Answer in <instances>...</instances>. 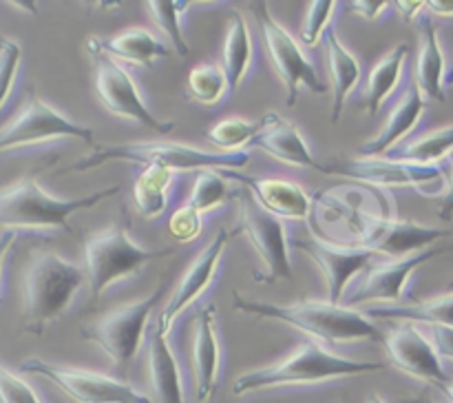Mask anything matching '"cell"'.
<instances>
[{
	"label": "cell",
	"instance_id": "obj_1",
	"mask_svg": "<svg viewBox=\"0 0 453 403\" xmlns=\"http://www.w3.org/2000/svg\"><path fill=\"white\" fill-rule=\"evenodd\" d=\"M234 308L243 310L248 314H259V317L277 319V322L290 323L326 344H339V341H357L372 339L385 341V335L365 317L345 304H332V301H314L303 299L296 304H268V301L243 299L234 291L233 299Z\"/></svg>",
	"mask_w": 453,
	"mask_h": 403
},
{
	"label": "cell",
	"instance_id": "obj_2",
	"mask_svg": "<svg viewBox=\"0 0 453 403\" xmlns=\"http://www.w3.org/2000/svg\"><path fill=\"white\" fill-rule=\"evenodd\" d=\"M87 282V270L71 264L58 252H35L25 270V326L27 335H44L56 319L69 310Z\"/></svg>",
	"mask_w": 453,
	"mask_h": 403
},
{
	"label": "cell",
	"instance_id": "obj_3",
	"mask_svg": "<svg viewBox=\"0 0 453 403\" xmlns=\"http://www.w3.org/2000/svg\"><path fill=\"white\" fill-rule=\"evenodd\" d=\"M379 370H385V363L357 361V359L341 357V354L332 353L319 341H308L283 361L239 376L233 385V394L243 397L248 392L279 388V385L321 384V381L367 375V372Z\"/></svg>",
	"mask_w": 453,
	"mask_h": 403
},
{
	"label": "cell",
	"instance_id": "obj_4",
	"mask_svg": "<svg viewBox=\"0 0 453 403\" xmlns=\"http://www.w3.org/2000/svg\"><path fill=\"white\" fill-rule=\"evenodd\" d=\"M118 193L119 186H106L87 198L62 199L47 193L34 175H27L9 189H0V226L7 230L60 229L71 233V215L84 208H93Z\"/></svg>",
	"mask_w": 453,
	"mask_h": 403
},
{
	"label": "cell",
	"instance_id": "obj_5",
	"mask_svg": "<svg viewBox=\"0 0 453 403\" xmlns=\"http://www.w3.org/2000/svg\"><path fill=\"white\" fill-rule=\"evenodd\" d=\"M135 162L144 167H159L168 171H239L250 162L248 151H203L188 144H175V142H135V144H115L97 146L91 151L88 158L78 159L73 171H87L104 162Z\"/></svg>",
	"mask_w": 453,
	"mask_h": 403
},
{
	"label": "cell",
	"instance_id": "obj_6",
	"mask_svg": "<svg viewBox=\"0 0 453 403\" xmlns=\"http://www.w3.org/2000/svg\"><path fill=\"white\" fill-rule=\"evenodd\" d=\"M173 252L175 248L149 251V248L137 246L131 237V221L124 211L119 221H115L111 229L91 235L84 244L87 279L93 297L97 299L111 283L133 277L146 264L159 260V257L173 255Z\"/></svg>",
	"mask_w": 453,
	"mask_h": 403
},
{
	"label": "cell",
	"instance_id": "obj_7",
	"mask_svg": "<svg viewBox=\"0 0 453 403\" xmlns=\"http://www.w3.org/2000/svg\"><path fill=\"white\" fill-rule=\"evenodd\" d=\"M159 292H162V288L150 292L144 299L119 306V308L97 317L96 322L84 323L82 330H80L82 339L93 341L109 354L119 379L127 376L128 368H131L133 359L140 350L142 337L149 328V319L157 306Z\"/></svg>",
	"mask_w": 453,
	"mask_h": 403
},
{
	"label": "cell",
	"instance_id": "obj_8",
	"mask_svg": "<svg viewBox=\"0 0 453 403\" xmlns=\"http://www.w3.org/2000/svg\"><path fill=\"white\" fill-rule=\"evenodd\" d=\"M237 204L239 221H242L239 233L242 230L246 233L248 242L252 244L264 264V270H255V282L274 283L279 279L292 282V264L290 255H288L290 239H288V230L281 217L261 208L250 190L243 186L237 189Z\"/></svg>",
	"mask_w": 453,
	"mask_h": 403
},
{
	"label": "cell",
	"instance_id": "obj_9",
	"mask_svg": "<svg viewBox=\"0 0 453 403\" xmlns=\"http://www.w3.org/2000/svg\"><path fill=\"white\" fill-rule=\"evenodd\" d=\"M62 137L87 142L91 149H97L91 128L82 127V124L66 118L65 113L53 109L49 102H44L42 97L31 89L20 113H18L7 127L0 128V153H3V151L20 149V146L38 144V142L62 140Z\"/></svg>",
	"mask_w": 453,
	"mask_h": 403
},
{
	"label": "cell",
	"instance_id": "obj_10",
	"mask_svg": "<svg viewBox=\"0 0 453 403\" xmlns=\"http://www.w3.org/2000/svg\"><path fill=\"white\" fill-rule=\"evenodd\" d=\"M20 372L44 376L78 403H153L127 379L104 376L82 368H65L42 359H27L20 363Z\"/></svg>",
	"mask_w": 453,
	"mask_h": 403
},
{
	"label": "cell",
	"instance_id": "obj_11",
	"mask_svg": "<svg viewBox=\"0 0 453 403\" xmlns=\"http://www.w3.org/2000/svg\"><path fill=\"white\" fill-rule=\"evenodd\" d=\"M252 13H255L257 25H259L261 35H264L265 49H268L270 58H273L274 66H277L279 75H281L283 84H286V105H296L301 87L310 89V91L319 93V96L326 93V82L319 80L317 69H314L312 62L305 58V53L301 51L299 43L292 38L290 31L274 20L273 13H270L268 9V3H255L252 4Z\"/></svg>",
	"mask_w": 453,
	"mask_h": 403
},
{
	"label": "cell",
	"instance_id": "obj_12",
	"mask_svg": "<svg viewBox=\"0 0 453 403\" xmlns=\"http://www.w3.org/2000/svg\"><path fill=\"white\" fill-rule=\"evenodd\" d=\"M96 62V91L106 111L118 118H127L140 127L155 131L157 136H166L175 128V122H164L146 106L140 89L133 82L131 74L119 65L115 58L106 53H91Z\"/></svg>",
	"mask_w": 453,
	"mask_h": 403
},
{
	"label": "cell",
	"instance_id": "obj_13",
	"mask_svg": "<svg viewBox=\"0 0 453 403\" xmlns=\"http://www.w3.org/2000/svg\"><path fill=\"white\" fill-rule=\"evenodd\" d=\"M451 230L416 224L398 217L361 215L358 220V244L374 255H388L394 260L427 251L438 239L449 237Z\"/></svg>",
	"mask_w": 453,
	"mask_h": 403
},
{
	"label": "cell",
	"instance_id": "obj_14",
	"mask_svg": "<svg viewBox=\"0 0 453 403\" xmlns=\"http://www.w3.org/2000/svg\"><path fill=\"white\" fill-rule=\"evenodd\" d=\"M449 251H453V244H449V246L427 248V251H420L410 257H401V260H392L388 264L370 266L361 277V282L348 295L345 306L352 308V306L367 304V301H401L403 292H405V283L411 277V273L418 266L434 260V257L445 255Z\"/></svg>",
	"mask_w": 453,
	"mask_h": 403
},
{
	"label": "cell",
	"instance_id": "obj_15",
	"mask_svg": "<svg viewBox=\"0 0 453 403\" xmlns=\"http://www.w3.org/2000/svg\"><path fill=\"white\" fill-rule=\"evenodd\" d=\"M385 348L398 370L407 372L416 379L429 381L438 388L449 384V375L442 368V357L438 354L436 345L414 323H401V326L392 328L385 335Z\"/></svg>",
	"mask_w": 453,
	"mask_h": 403
},
{
	"label": "cell",
	"instance_id": "obj_16",
	"mask_svg": "<svg viewBox=\"0 0 453 403\" xmlns=\"http://www.w3.org/2000/svg\"><path fill=\"white\" fill-rule=\"evenodd\" d=\"M292 248L305 252L312 257L323 270V277L327 283V301L341 304L343 292L352 279H357L363 270L372 266L374 252L367 248H349V246H334L323 239H292Z\"/></svg>",
	"mask_w": 453,
	"mask_h": 403
},
{
	"label": "cell",
	"instance_id": "obj_17",
	"mask_svg": "<svg viewBox=\"0 0 453 403\" xmlns=\"http://www.w3.org/2000/svg\"><path fill=\"white\" fill-rule=\"evenodd\" d=\"M234 235H239V229L230 230V233L221 229L219 233L215 235V239H212V242L208 244L197 257H195L193 264L188 266V270H186L184 277H181L180 286H177V291L173 292L171 301L164 306V310L157 317V326L162 328L166 335L171 332L177 314H180L181 310L188 308L193 301H197L199 295L206 292V288L211 286L212 279H215L217 275V268H219V261H221V255H224L226 244H228Z\"/></svg>",
	"mask_w": 453,
	"mask_h": 403
},
{
	"label": "cell",
	"instance_id": "obj_18",
	"mask_svg": "<svg viewBox=\"0 0 453 403\" xmlns=\"http://www.w3.org/2000/svg\"><path fill=\"white\" fill-rule=\"evenodd\" d=\"M332 173L345 175L349 180L365 182V184L383 186V189L420 186L442 177V168L438 164L401 162L394 158H357L339 164V167H332Z\"/></svg>",
	"mask_w": 453,
	"mask_h": 403
},
{
	"label": "cell",
	"instance_id": "obj_19",
	"mask_svg": "<svg viewBox=\"0 0 453 403\" xmlns=\"http://www.w3.org/2000/svg\"><path fill=\"white\" fill-rule=\"evenodd\" d=\"M228 180L239 182L243 189L252 193V198L259 202L273 215L281 220H305L310 215L312 199L301 189L299 184L281 177H250L242 171H221Z\"/></svg>",
	"mask_w": 453,
	"mask_h": 403
},
{
	"label": "cell",
	"instance_id": "obj_20",
	"mask_svg": "<svg viewBox=\"0 0 453 403\" xmlns=\"http://www.w3.org/2000/svg\"><path fill=\"white\" fill-rule=\"evenodd\" d=\"M261 124H264L261 133L255 137V142L250 146H259L265 153L273 155L274 159H279L283 164H290V167L314 168V171L332 175V168H326L321 162H317V158L310 151L308 142H305L303 133L290 120L281 118L279 113L270 111L261 120Z\"/></svg>",
	"mask_w": 453,
	"mask_h": 403
},
{
	"label": "cell",
	"instance_id": "obj_21",
	"mask_svg": "<svg viewBox=\"0 0 453 403\" xmlns=\"http://www.w3.org/2000/svg\"><path fill=\"white\" fill-rule=\"evenodd\" d=\"M425 109H427V102H425V96L420 93L418 84L414 80V82H410L407 91L403 93L398 105L394 106V111L389 113V120L380 128L379 136L374 140L365 142L358 149V155L361 158H380V155L389 153L403 137L410 136L411 128L418 124L420 115L425 113Z\"/></svg>",
	"mask_w": 453,
	"mask_h": 403
},
{
	"label": "cell",
	"instance_id": "obj_22",
	"mask_svg": "<svg viewBox=\"0 0 453 403\" xmlns=\"http://www.w3.org/2000/svg\"><path fill=\"white\" fill-rule=\"evenodd\" d=\"M215 306L203 308L197 319V332H195L193 363H195V399L199 403L208 401L217 390V376H219V337L215 330Z\"/></svg>",
	"mask_w": 453,
	"mask_h": 403
},
{
	"label": "cell",
	"instance_id": "obj_23",
	"mask_svg": "<svg viewBox=\"0 0 453 403\" xmlns=\"http://www.w3.org/2000/svg\"><path fill=\"white\" fill-rule=\"evenodd\" d=\"M87 49L91 53H106L115 60L131 62L140 66H153L155 60H162L173 53L166 44L159 43L150 31L146 29H128L124 34L113 35V38H88Z\"/></svg>",
	"mask_w": 453,
	"mask_h": 403
},
{
	"label": "cell",
	"instance_id": "obj_24",
	"mask_svg": "<svg viewBox=\"0 0 453 403\" xmlns=\"http://www.w3.org/2000/svg\"><path fill=\"white\" fill-rule=\"evenodd\" d=\"M149 372L157 403H186L180 363L168 345V335L157 322L149 328Z\"/></svg>",
	"mask_w": 453,
	"mask_h": 403
},
{
	"label": "cell",
	"instance_id": "obj_25",
	"mask_svg": "<svg viewBox=\"0 0 453 403\" xmlns=\"http://www.w3.org/2000/svg\"><path fill=\"white\" fill-rule=\"evenodd\" d=\"M420 35H423V47H420L418 62H416V84L420 93L432 100H445V56H442L438 31L434 27L432 18H420Z\"/></svg>",
	"mask_w": 453,
	"mask_h": 403
},
{
	"label": "cell",
	"instance_id": "obj_26",
	"mask_svg": "<svg viewBox=\"0 0 453 403\" xmlns=\"http://www.w3.org/2000/svg\"><path fill=\"white\" fill-rule=\"evenodd\" d=\"M323 44H326L327 62H330V74H332V84H334V105H332V122H339L341 113H343L345 100H348L349 93L354 91V87L361 80V65H358L357 58L345 49V44L341 43L339 35H336L334 25H330L323 34Z\"/></svg>",
	"mask_w": 453,
	"mask_h": 403
},
{
	"label": "cell",
	"instance_id": "obj_27",
	"mask_svg": "<svg viewBox=\"0 0 453 403\" xmlns=\"http://www.w3.org/2000/svg\"><path fill=\"white\" fill-rule=\"evenodd\" d=\"M407 56H410V44H396V47L372 69L365 89H363V102H365V111L370 115L379 113L383 102L392 96L398 80H401L403 69H405Z\"/></svg>",
	"mask_w": 453,
	"mask_h": 403
},
{
	"label": "cell",
	"instance_id": "obj_28",
	"mask_svg": "<svg viewBox=\"0 0 453 403\" xmlns=\"http://www.w3.org/2000/svg\"><path fill=\"white\" fill-rule=\"evenodd\" d=\"M252 62V40L250 31H248L246 18L233 9L230 12V22H228V35H226L224 43V69L226 80H228V91L234 93L239 89V84L246 78L248 69H250Z\"/></svg>",
	"mask_w": 453,
	"mask_h": 403
},
{
	"label": "cell",
	"instance_id": "obj_29",
	"mask_svg": "<svg viewBox=\"0 0 453 403\" xmlns=\"http://www.w3.org/2000/svg\"><path fill=\"white\" fill-rule=\"evenodd\" d=\"M175 173L168 168L146 167L137 175L135 186H133V198H135V208L144 220H153L166 211L168 189L173 184Z\"/></svg>",
	"mask_w": 453,
	"mask_h": 403
},
{
	"label": "cell",
	"instance_id": "obj_30",
	"mask_svg": "<svg viewBox=\"0 0 453 403\" xmlns=\"http://www.w3.org/2000/svg\"><path fill=\"white\" fill-rule=\"evenodd\" d=\"M370 314L376 319H403V322L407 319V322H423L429 326L453 328V292L410 306H376V308H370Z\"/></svg>",
	"mask_w": 453,
	"mask_h": 403
},
{
	"label": "cell",
	"instance_id": "obj_31",
	"mask_svg": "<svg viewBox=\"0 0 453 403\" xmlns=\"http://www.w3.org/2000/svg\"><path fill=\"white\" fill-rule=\"evenodd\" d=\"M230 199H237V189L230 186L228 177L221 171L206 168V171H197L195 186L186 204L202 215V213L217 211V208H221Z\"/></svg>",
	"mask_w": 453,
	"mask_h": 403
},
{
	"label": "cell",
	"instance_id": "obj_32",
	"mask_svg": "<svg viewBox=\"0 0 453 403\" xmlns=\"http://www.w3.org/2000/svg\"><path fill=\"white\" fill-rule=\"evenodd\" d=\"M453 151V124L451 127L438 128V131L427 133L423 137H416V140L405 142V144L398 146L396 151H392L394 159H401V162H414V164H436L438 159H442L445 155H449Z\"/></svg>",
	"mask_w": 453,
	"mask_h": 403
},
{
	"label": "cell",
	"instance_id": "obj_33",
	"mask_svg": "<svg viewBox=\"0 0 453 403\" xmlns=\"http://www.w3.org/2000/svg\"><path fill=\"white\" fill-rule=\"evenodd\" d=\"M226 93H230L228 80H226L221 66L199 65L188 74V87H186L188 100H195L206 106H215L224 100Z\"/></svg>",
	"mask_w": 453,
	"mask_h": 403
},
{
	"label": "cell",
	"instance_id": "obj_34",
	"mask_svg": "<svg viewBox=\"0 0 453 403\" xmlns=\"http://www.w3.org/2000/svg\"><path fill=\"white\" fill-rule=\"evenodd\" d=\"M261 127H264L261 120L259 122L243 118L221 120L208 131V140L224 153H234V151H243L246 146H250L261 133Z\"/></svg>",
	"mask_w": 453,
	"mask_h": 403
},
{
	"label": "cell",
	"instance_id": "obj_35",
	"mask_svg": "<svg viewBox=\"0 0 453 403\" xmlns=\"http://www.w3.org/2000/svg\"><path fill=\"white\" fill-rule=\"evenodd\" d=\"M190 7V3L186 0H150L149 9L153 20L157 22L159 29L166 34V38L171 40L173 49H175L180 56H188L190 47L186 43L184 34H181V13Z\"/></svg>",
	"mask_w": 453,
	"mask_h": 403
},
{
	"label": "cell",
	"instance_id": "obj_36",
	"mask_svg": "<svg viewBox=\"0 0 453 403\" xmlns=\"http://www.w3.org/2000/svg\"><path fill=\"white\" fill-rule=\"evenodd\" d=\"M336 3L332 0H314L308 4V13H305L303 29H301V43L303 44H317L319 38H323L326 29L330 27V18L334 13Z\"/></svg>",
	"mask_w": 453,
	"mask_h": 403
},
{
	"label": "cell",
	"instance_id": "obj_37",
	"mask_svg": "<svg viewBox=\"0 0 453 403\" xmlns=\"http://www.w3.org/2000/svg\"><path fill=\"white\" fill-rule=\"evenodd\" d=\"M20 44L13 40L0 38V109L12 96L13 82H16L18 66H20Z\"/></svg>",
	"mask_w": 453,
	"mask_h": 403
},
{
	"label": "cell",
	"instance_id": "obj_38",
	"mask_svg": "<svg viewBox=\"0 0 453 403\" xmlns=\"http://www.w3.org/2000/svg\"><path fill=\"white\" fill-rule=\"evenodd\" d=\"M0 403H42L38 392L0 363Z\"/></svg>",
	"mask_w": 453,
	"mask_h": 403
},
{
	"label": "cell",
	"instance_id": "obj_39",
	"mask_svg": "<svg viewBox=\"0 0 453 403\" xmlns=\"http://www.w3.org/2000/svg\"><path fill=\"white\" fill-rule=\"evenodd\" d=\"M168 230H171V235L177 242H193V239H197L199 233H202V215H199L195 208H190L188 204H184V206H180L171 215V220H168Z\"/></svg>",
	"mask_w": 453,
	"mask_h": 403
},
{
	"label": "cell",
	"instance_id": "obj_40",
	"mask_svg": "<svg viewBox=\"0 0 453 403\" xmlns=\"http://www.w3.org/2000/svg\"><path fill=\"white\" fill-rule=\"evenodd\" d=\"M432 328V341L442 359L453 361V328L449 326H429Z\"/></svg>",
	"mask_w": 453,
	"mask_h": 403
},
{
	"label": "cell",
	"instance_id": "obj_41",
	"mask_svg": "<svg viewBox=\"0 0 453 403\" xmlns=\"http://www.w3.org/2000/svg\"><path fill=\"white\" fill-rule=\"evenodd\" d=\"M388 7L389 3H385V0H358V3H352V12L363 18H370V20L379 18Z\"/></svg>",
	"mask_w": 453,
	"mask_h": 403
},
{
	"label": "cell",
	"instance_id": "obj_42",
	"mask_svg": "<svg viewBox=\"0 0 453 403\" xmlns=\"http://www.w3.org/2000/svg\"><path fill=\"white\" fill-rule=\"evenodd\" d=\"M438 217L445 221H449L453 217V164H451V171H449V182H447V193L442 198L441 208H438Z\"/></svg>",
	"mask_w": 453,
	"mask_h": 403
},
{
	"label": "cell",
	"instance_id": "obj_43",
	"mask_svg": "<svg viewBox=\"0 0 453 403\" xmlns=\"http://www.w3.org/2000/svg\"><path fill=\"white\" fill-rule=\"evenodd\" d=\"M394 7H398V12L403 13L405 20H414V16H418L427 7V3H420V0L418 3H394Z\"/></svg>",
	"mask_w": 453,
	"mask_h": 403
},
{
	"label": "cell",
	"instance_id": "obj_44",
	"mask_svg": "<svg viewBox=\"0 0 453 403\" xmlns=\"http://www.w3.org/2000/svg\"><path fill=\"white\" fill-rule=\"evenodd\" d=\"M13 239H16V230H4L0 235V273H3V264H4V257H7L9 248H12ZM0 304H3V295H0Z\"/></svg>",
	"mask_w": 453,
	"mask_h": 403
},
{
	"label": "cell",
	"instance_id": "obj_45",
	"mask_svg": "<svg viewBox=\"0 0 453 403\" xmlns=\"http://www.w3.org/2000/svg\"><path fill=\"white\" fill-rule=\"evenodd\" d=\"M427 9L436 16L453 18V0H429Z\"/></svg>",
	"mask_w": 453,
	"mask_h": 403
},
{
	"label": "cell",
	"instance_id": "obj_46",
	"mask_svg": "<svg viewBox=\"0 0 453 403\" xmlns=\"http://www.w3.org/2000/svg\"><path fill=\"white\" fill-rule=\"evenodd\" d=\"M403 403H438V401H434V399H432V397H429V394L420 392V394H416V397H410V399H403Z\"/></svg>",
	"mask_w": 453,
	"mask_h": 403
},
{
	"label": "cell",
	"instance_id": "obj_47",
	"mask_svg": "<svg viewBox=\"0 0 453 403\" xmlns=\"http://www.w3.org/2000/svg\"><path fill=\"white\" fill-rule=\"evenodd\" d=\"M442 392H445V397L449 399V401L453 403V384H447V385H442Z\"/></svg>",
	"mask_w": 453,
	"mask_h": 403
},
{
	"label": "cell",
	"instance_id": "obj_48",
	"mask_svg": "<svg viewBox=\"0 0 453 403\" xmlns=\"http://www.w3.org/2000/svg\"><path fill=\"white\" fill-rule=\"evenodd\" d=\"M445 84H453V62H451L449 71H447V78H445Z\"/></svg>",
	"mask_w": 453,
	"mask_h": 403
},
{
	"label": "cell",
	"instance_id": "obj_49",
	"mask_svg": "<svg viewBox=\"0 0 453 403\" xmlns=\"http://www.w3.org/2000/svg\"><path fill=\"white\" fill-rule=\"evenodd\" d=\"M370 403H385V401H383V399H380V397H379V394H374V397H372V399H370Z\"/></svg>",
	"mask_w": 453,
	"mask_h": 403
},
{
	"label": "cell",
	"instance_id": "obj_50",
	"mask_svg": "<svg viewBox=\"0 0 453 403\" xmlns=\"http://www.w3.org/2000/svg\"><path fill=\"white\" fill-rule=\"evenodd\" d=\"M449 288H451V291H453V279H451V282H449Z\"/></svg>",
	"mask_w": 453,
	"mask_h": 403
},
{
	"label": "cell",
	"instance_id": "obj_51",
	"mask_svg": "<svg viewBox=\"0 0 453 403\" xmlns=\"http://www.w3.org/2000/svg\"><path fill=\"white\" fill-rule=\"evenodd\" d=\"M343 403H348V401H343Z\"/></svg>",
	"mask_w": 453,
	"mask_h": 403
}]
</instances>
